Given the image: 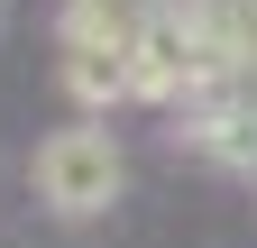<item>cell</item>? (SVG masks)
<instances>
[{"instance_id":"6da1fadb","label":"cell","mask_w":257,"mask_h":248,"mask_svg":"<svg viewBox=\"0 0 257 248\" xmlns=\"http://www.w3.org/2000/svg\"><path fill=\"white\" fill-rule=\"evenodd\" d=\"M37 202L55 211V221H101V211L119 202V184H128V157H119V138H110V119L101 110H83V119H64L55 138H37Z\"/></svg>"},{"instance_id":"7a4b0ae2","label":"cell","mask_w":257,"mask_h":248,"mask_svg":"<svg viewBox=\"0 0 257 248\" xmlns=\"http://www.w3.org/2000/svg\"><path fill=\"white\" fill-rule=\"evenodd\" d=\"M202 65H211V46L193 37L166 0H156L147 37H138V55H128V101H147V110H184L193 83H202Z\"/></svg>"},{"instance_id":"3957f363","label":"cell","mask_w":257,"mask_h":248,"mask_svg":"<svg viewBox=\"0 0 257 248\" xmlns=\"http://www.w3.org/2000/svg\"><path fill=\"white\" fill-rule=\"evenodd\" d=\"M184 147L202 166H230V175H257V110H193Z\"/></svg>"},{"instance_id":"277c9868","label":"cell","mask_w":257,"mask_h":248,"mask_svg":"<svg viewBox=\"0 0 257 248\" xmlns=\"http://www.w3.org/2000/svg\"><path fill=\"white\" fill-rule=\"evenodd\" d=\"M64 92H74V110H119V101H128V55L64 46Z\"/></svg>"}]
</instances>
